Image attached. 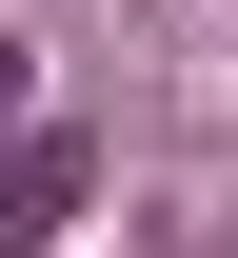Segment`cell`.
Here are the masks:
<instances>
[{
    "mask_svg": "<svg viewBox=\"0 0 238 258\" xmlns=\"http://www.w3.org/2000/svg\"><path fill=\"white\" fill-rule=\"evenodd\" d=\"M80 219V139H20V159H0V258H40Z\"/></svg>",
    "mask_w": 238,
    "mask_h": 258,
    "instance_id": "6da1fadb",
    "label": "cell"
},
{
    "mask_svg": "<svg viewBox=\"0 0 238 258\" xmlns=\"http://www.w3.org/2000/svg\"><path fill=\"white\" fill-rule=\"evenodd\" d=\"M0 139H20V40H0Z\"/></svg>",
    "mask_w": 238,
    "mask_h": 258,
    "instance_id": "7a4b0ae2",
    "label": "cell"
}]
</instances>
